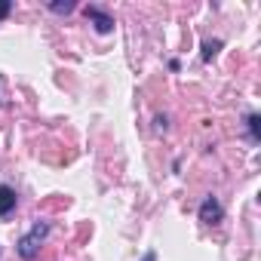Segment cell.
<instances>
[{
	"label": "cell",
	"instance_id": "obj_1",
	"mask_svg": "<svg viewBox=\"0 0 261 261\" xmlns=\"http://www.w3.org/2000/svg\"><path fill=\"white\" fill-rule=\"evenodd\" d=\"M46 230H49L46 224H34V230L19 240V255H22L25 261H34V258L40 255V240L46 237Z\"/></svg>",
	"mask_w": 261,
	"mask_h": 261
},
{
	"label": "cell",
	"instance_id": "obj_2",
	"mask_svg": "<svg viewBox=\"0 0 261 261\" xmlns=\"http://www.w3.org/2000/svg\"><path fill=\"white\" fill-rule=\"evenodd\" d=\"M86 19L95 25L98 34H111V31H114V16H108V13L98 10V7H86Z\"/></svg>",
	"mask_w": 261,
	"mask_h": 261
},
{
	"label": "cell",
	"instance_id": "obj_5",
	"mask_svg": "<svg viewBox=\"0 0 261 261\" xmlns=\"http://www.w3.org/2000/svg\"><path fill=\"white\" fill-rule=\"evenodd\" d=\"M74 0H53V4H49V10L53 13H59V16H68V13H74Z\"/></svg>",
	"mask_w": 261,
	"mask_h": 261
},
{
	"label": "cell",
	"instance_id": "obj_7",
	"mask_svg": "<svg viewBox=\"0 0 261 261\" xmlns=\"http://www.w3.org/2000/svg\"><path fill=\"white\" fill-rule=\"evenodd\" d=\"M218 49H221V40H206V43H203V59L209 62V59H212Z\"/></svg>",
	"mask_w": 261,
	"mask_h": 261
},
{
	"label": "cell",
	"instance_id": "obj_6",
	"mask_svg": "<svg viewBox=\"0 0 261 261\" xmlns=\"http://www.w3.org/2000/svg\"><path fill=\"white\" fill-rule=\"evenodd\" d=\"M249 133H252L255 142L261 139V117H258V114H249Z\"/></svg>",
	"mask_w": 261,
	"mask_h": 261
},
{
	"label": "cell",
	"instance_id": "obj_9",
	"mask_svg": "<svg viewBox=\"0 0 261 261\" xmlns=\"http://www.w3.org/2000/svg\"><path fill=\"white\" fill-rule=\"evenodd\" d=\"M142 261H157V255H154V252H148V255H145Z\"/></svg>",
	"mask_w": 261,
	"mask_h": 261
},
{
	"label": "cell",
	"instance_id": "obj_4",
	"mask_svg": "<svg viewBox=\"0 0 261 261\" xmlns=\"http://www.w3.org/2000/svg\"><path fill=\"white\" fill-rule=\"evenodd\" d=\"M16 209V191L10 185H0V218Z\"/></svg>",
	"mask_w": 261,
	"mask_h": 261
},
{
	"label": "cell",
	"instance_id": "obj_3",
	"mask_svg": "<svg viewBox=\"0 0 261 261\" xmlns=\"http://www.w3.org/2000/svg\"><path fill=\"white\" fill-rule=\"evenodd\" d=\"M221 215H224L221 203H218V200H212V197H206V200H203V206H200V221H206V224H218V221H221Z\"/></svg>",
	"mask_w": 261,
	"mask_h": 261
},
{
	"label": "cell",
	"instance_id": "obj_8",
	"mask_svg": "<svg viewBox=\"0 0 261 261\" xmlns=\"http://www.w3.org/2000/svg\"><path fill=\"white\" fill-rule=\"evenodd\" d=\"M13 13V4H10V0H0V19H7Z\"/></svg>",
	"mask_w": 261,
	"mask_h": 261
}]
</instances>
